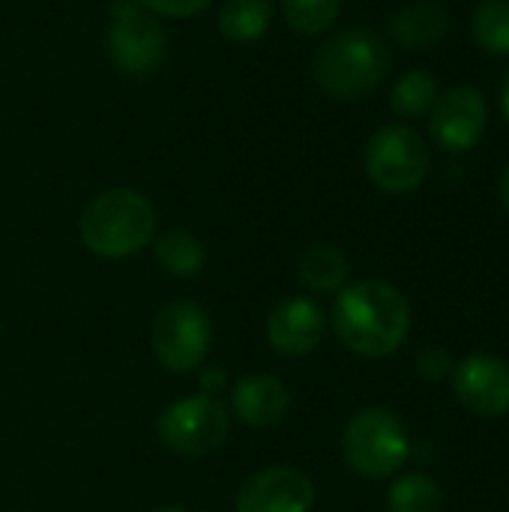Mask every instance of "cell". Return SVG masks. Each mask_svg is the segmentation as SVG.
I'll list each match as a JSON object with an SVG mask.
<instances>
[{
  "label": "cell",
  "mask_w": 509,
  "mask_h": 512,
  "mask_svg": "<svg viewBox=\"0 0 509 512\" xmlns=\"http://www.w3.org/2000/svg\"><path fill=\"white\" fill-rule=\"evenodd\" d=\"M333 327L342 345L360 357H390L411 330V306L399 288L381 279H363L339 291Z\"/></svg>",
  "instance_id": "6da1fadb"
},
{
  "label": "cell",
  "mask_w": 509,
  "mask_h": 512,
  "mask_svg": "<svg viewBox=\"0 0 509 512\" xmlns=\"http://www.w3.org/2000/svg\"><path fill=\"white\" fill-rule=\"evenodd\" d=\"M390 45L369 27H348L333 33L312 60L318 90L339 102H357L375 93L390 72Z\"/></svg>",
  "instance_id": "7a4b0ae2"
},
{
  "label": "cell",
  "mask_w": 509,
  "mask_h": 512,
  "mask_svg": "<svg viewBox=\"0 0 509 512\" xmlns=\"http://www.w3.org/2000/svg\"><path fill=\"white\" fill-rule=\"evenodd\" d=\"M78 237L87 252L108 261L138 255L156 237V210L135 189H105L84 207Z\"/></svg>",
  "instance_id": "3957f363"
},
{
  "label": "cell",
  "mask_w": 509,
  "mask_h": 512,
  "mask_svg": "<svg viewBox=\"0 0 509 512\" xmlns=\"http://www.w3.org/2000/svg\"><path fill=\"white\" fill-rule=\"evenodd\" d=\"M342 456L348 468L369 480H384L402 471L411 456L405 423L387 408L357 411L342 432Z\"/></svg>",
  "instance_id": "277c9868"
},
{
  "label": "cell",
  "mask_w": 509,
  "mask_h": 512,
  "mask_svg": "<svg viewBox=\"0 0 509 512\" xmlns=\"http://www.w3.org/2000/svg\"><path fill=\"white\" fill-rule=\"evenodd\" d=\"M363 168L381 192L411 195L429 177V147L417 129L405 123H387L369 138Z\"/></svg>",
  "instance_id": "5b68a950"
},
{
  "label": "cell",
  "mask_w": 509,
  "mask_h": 512,
  "mask_svg": "<svg viewBox=\"0 0 509 512\" xmlns=\"http://www.w3.org/2000/svg\"><path fill=\"white\" fill-rule=\"evenodd\" d=\"M105 45L111 63L132 78L153 75L168 54L162 21L153 12H147L138 0H111V24Z\"/></svg>",
  "instance_id": "8992f818"
},
{
  "label": "cell",
  "mask_w": 509,
  "mask_h": 512,
  "mask_svg": "<svg viewBox=\"0 0 509 512\" xmlns=\"http://www.w3.org/2000/svg\"><path fill=\"white\" fill-rule=\"evenodd\" d=\"M150 345L156 360L177 375L195 372L213 345V324L210 315L192 300L165 303L150 327Z\"/></svg>",
  "instance_id": "52a82bcc"
},
{
  "label": "cell",
  "mask_w": 509,
  "mask_h": 512,
  "mask_svg": "<svg viewBox=\"0 0 509 512\" xmlns=\"http://www.w3.org/2000/svg\"><path fill=\"white\" fill-rule=\"evenodd\" d=\"M159 441L177 456L216 453L228 438V411L216 396L198 393L168 405L159 417Z\"/></svg>",
  "instance_id": "ba28073f"
},
{
  "label": "cell",
  "mask_w": 509,
  "mask_h": 512,
  "mask_svg": "<svg viewBox=\"0 0 509 512\" xmlns=\"http://www.w3.org/2000/svg\"><path fill=\"white\" fill-rule=\"evenodd\" d=\"M489 126V99L480 87L456 84L441 90L438 102L429 111V135L438 147L450 153L474 150Z\"/></svg>",
  "instance_id": "9c48e42d"
},
{
  "label": "cell",
  "mask_w": 509,
  "mask_h": 512,
  "mask_svg": "<svg viewBox=\"0 0 509 512\" xmlns=\"http://www.w3.org/2000/svg\"><path fill=\"white\" fill-rule=\"evenodd\" d=\"M456 399L483 420L509 414V363L495 354H471L453 369Z\"/></svg>",
  "instance_id": "30bf717a"
},
{
  "label": "cell",
  "mask_w": 509,
  "mask_h": 512,
  "mask_svg": "<svg viewBox=\"0 0 509 512\" xmlns=\"http://www.w3.org/2000/svg\"><path fill=\"white\" fill-rule=\"evenodd\" d=\"M315 504L312 480L288 465H273L252 474L240 492L234 512H309Z\"/></svg>",
  "instance_id": "8fae6325"
},
{
  "label": "cell",
  "mask_w": 509,
  "mask_h": 512,
  "mask_svg": "<svg viewBox=\"0 0 509 512\" xmlns=\"http://www.w3.org/2000/svg\"><path fill=\"white\" fill-rule=\"evenodd\" d=\"M327 330L321 306L309 297H285L267 318V342L282 357L312 354Z\"/></svg>",
  "instance_id": "7c38bea8"
},
{
  "label": "cell",
  "mask_w": 509,
  "mask_h": 512,
  "mask_svg": "<svg viewBox=\"0 0 509 512\" xmlns=\"http://www.w3.org/2000/svg\"><path fill=\"white\" fill-rule=\"evenodd\" d=\"M231 411L240 423L252 429L279 426L291 411L288 387L273 375H249L231 390Z\"/></svg>",
  "instance_id": "4fadbf2b"
},
{
  "label": "cell",
  "mask_w": 509,
  "mask_h": 512,
  "mask_svg": "<svg viewBox=\"0 0 509 512\" xmlns=\"http://www.w3.org/2000/svg\"><path fill=\"white\" fill-rule=\"evenodd\" d=\"M450 9L438 0H411L390 18V36L405 51L435 48L450 33Z\"/></svg>",
  "instance_id": "5bb4252c"
},
{
  "label": "cell",
  "mask_w": 509,
  "mask_h": 512,
  "mask_svg": "<svg viewBox=\"0 0 509 512\" xmlns=\"http://www.w3.org/2000/svg\"><path fill=\"white\" fill-rule=\"evenodd\" d=\"M273 24L270 0H225L216 15V27L228 42L249 45L258 42Z\"/></svg>",
  "instance_id": "9a60e30c"
},
{
  "label": "cell",
  "mask_w": 509,
  "mask_h": 512,
  "mask_svg": "<svg viewBox=\"0 0 509 512\" xmlns=\"http://www.w3.org/2000/svg\"><path fill=\"white\" fill-rule=\"evenodd\" d=\"M153 255H156V264L177 276V279H192L204 270V261H207V252H204V243L186 231V228H168L162 231L156 240H153Z\"/></svg>",
  "instance_id": "2e32d148"
},
{
  "label": "cell",
  "mask_w": 509,
  "mask_h": 512,
  "mask_svg": "<svg viewBox=\"0 0 509 512\" xmlns=\"http://www.w3.org/2000/svg\"><path fill=\"white\" fill-rule=\"evenodd\" d=\"M438 96H441V84L429 69H408L396 78L390 90V108L402 120H417V117H429Z\"/></svg>",
  "instance_id": "e0dca14e"
},
{
  "label": "cell",
  "mask_w": 509,
  "mask_h": 512,
  "mask_svg": "<svg viewBox=\"0 0 509 512\" xmlns=\"http://www.w3.org/2000/svg\"><path fill=\"white\" fill-rule=\"evenodd\" d=\"M351 264L342 249L336 246H309L300 258V279L315 294H333L348 282Z\"/></svg>",
  "instance_id": "ac0fdd59"
},
{
  "label": "cell",
  "mask_w": 509,
  "mask_h": 512,
  "mask_svg": "<svg viewBox=\"0 0 509 512\" xmlns=\"http://www.w3.org/2000/svg\"><path fill=\"white\" fill-rule=\"evenodd\" d=\"M474 42L495 57H509V0H480L471 12Z\"/></svg>",
  "instance_id": "d6986e66"
},
{
  "label": "cell",
  "mask_w": 509,
  "mask_h": 512,
  "mask_svg": "<svg viewBox=\"0 0 509 512\" xmlns=\"http://www.w3.org/2000/svg\"><path fill=\"white\" fill-rule=\"evenodd\" d=\"M390 512H444V492L429 474H405L387 492Z\"/></svg>",
  "instance_id": "ffe728a7"
},
{
  "label": "cell",
  "mask_w": 509,
  "mask_h": 512,
  "mask_svg": "<svg viewBox=\"0 0 509 512\" xmlns=\"http://www.w3.org/2000/svg\"><path fill=\"white\" fill-rule=\"evenodd\" d=\"M342 12V0H282V15L300 36L327 33Z\"/></svg>",
  "instance_id": "44dd1931"
},
{
  "label": "cell",
  "mask_w": 509,
  "mask_h": 512,
  "mask_svg": "<svg viewBox=\"0 0 509 512\" xmlns=\"http://www.w3.org/2000/svg\"><path fill=\"white\" fill-rule=\"evenodd\" d=\"M156 18H192L207 9L210 0H138Z\"/></svg>",
  "instance_id": "7402d4cb"
},
{
  "label": "cell",
  "mask_w": 509,
  "mask_h": 512,
  "mask_svg": "<svg viewBox=\"0 0 509 512\" xmlns=\"http://www.w3.org/2000/svg\"><path fill=\"white\" fill-rule=\"evenodd\" d=\"M453 360H450V354L444 351V348H426L420 357H417V372H420V378H426V381H444V378H450L453 375Z\"/></svg>",
  "instance_id": "603a6c76"
},
{
  "label": "cell",
  "mask_w": 509,
  "mask_h": 512,
  "mask_svg": "<svg viewBox=\"0 0 509 512\" xmlns=\"http://www.w3.org/2000/svg\"><path fill=\"white\" fill-rule=\"evenodd\" d=\"M498 195H501V204H504V210H507V216H509V162H507V168H504V174H501Z\"/></svg>",
  "instance_id": "cb8c5ba5"
},
{
  "label": "cell",
  "mask_w": 509,
  "mask_h": 512,
  "mask_svg": "<svg viewBox=\"0 0 509 512\" xmlns=\"http://www.w3.org/2000/svg\"><path fill=\"white\" fill-rule=\"evenodd\" d=\"M501 111H504V117H507L509 123V69L507 75H504V84H501Z\"/></svg>",
  "instance_id": "d4e9b609"
},
{
  "label": "cell",
  "mask_w": 509,
  "mask_h": 512,
  "mask_svg": "<svg viewBox=\"0 0 509 512\" xmlns=\"http://www.w3.org/2000/svg\"><path fill=\"white\" fill-rule=\"evenodd\" d=\"M153 512H189V510H183V507H159V510H153Z\"/></svg>",
  "instance_id": "484cf974"
}]
</instances>
